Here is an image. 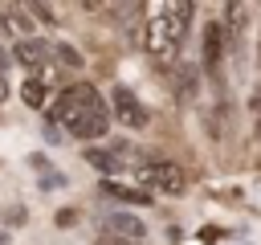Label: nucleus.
<instances>
[{"mask_svg":"<svg viewBox=\"0 0 261 245\" xmlns=\"http://www.w3.org/2000/svg\"><path fill=\"white\" fill-rule=\"evenodd\" d=\"M53 122L65 127L73 139H102L110 131V110L94 86L77 82V86L61 90V98L53 102Z\"/></svg>","mask_w":261,"mask_h":245,"instance_id":"1","label":"nucleus"},{"mask_svg":"<svg viewBox=\"0 0 261 245\" xmlns=\"http://www.w3.org/2000/svg\"><path fill=\"white\" fill-rule=\"evenodd\" d=\"M147 24H143V49L151 53V57H175L179 53V41H184V29L167 16V4L163 8H147Z\"/></svg>","mask_w":261,"mask_h":245,"instance_id":"2","label":"nucleus"},{"mask_svg":"<svg viewBox=\"0 0 261 245\" xmlns=\"http://www.w3.org/2000/svg\"><path fill=\"white\" fill-rule=\"evenodd\" d=\"M135 180H139L143 188H151V192H163V196H179L184 184H188V176H184L175 163H167V159H155V163L135 167Z\"/></svg>","mask_w":261,"mask_h":245,"instance_id":"3","label":"nucleus"},{"mask_svg":"<svg viewBox=\"0 0 261 245\" xmlns=\"http://www.w3.org/2000/svg\"><path fill=\"white\" fill-rule=\"evenodd\" d=\"M114 114L130 127V131H143L147 122H151V114H147V106L130 94V90H114Z\"/></svg>","mask_w":261,"mask_h":245,"instance_id":"4","label":"nucleus"},{"mask_svg":"<svg viewBox=\"0 0 261 245\" xmlns=\"http://www.w3.org/2000/svg\"><path fill=\"white\" fill-rule=\"evenodd\" d=\"M12 53H16V61H20V65H29V69H45L53 49H49L45 41H16V49H12Z\"/></svg>","mask_w":261,"mask_h":245,"instance_id":"5","label":"nucleus"},{"mask_svg":"<svg viewBox=\"0 0 261 245\" xmlns=\"http://www.w3.org/2000/svg\"><path fill=\"white\" fill-rule=\"evenodd\" d=\"M20 98H24L33 110H41V106L49 102V86H45L41 78H24V86H20Z\"/></svg>","mask_w":261,"mask_h":245,"instance_id":"6","label":"nucleus"},{"mask_svg":"<svg viewBox=\"0 0 261 245\" xmlns=\"http://www.w3.org/2000/svg\"><path fill=\"white\" fill-rule=\"evenodd\" d=\"M106 229H110V233H118V237H130V241H139V237L147 233L139 216H110V220H106Z\"/></svg>","mask_w":261,"mask_h":245,"instance_id":"7","label":"nucleus"},{"mask_svg":"<svg viewBox=\"0 0 261 245\" xmlns=\"http://www.w3.org/2000/svg\"><path fill=\"white\" fill-rule=\"evenodd\" d=\"M220 37H224V29L208 24V33H204V61L208 65H220Z\"/></svg>","mask_w":261,"mask_h":245,"instance_id":"8","label":"nucleus"},{"mask_svg":"<svg viewBox=\"0 0 261 245\" xmlns=\"http://www.w3.org/2000/svg\"><path fill=\"white\" fill-rule=\"evenodd\" d=\"M192 12H196L192 4H167V16H171V20H175L184 33H188V20H192Z\"/></svg>","mask_w":261,"mask_h":245,"instance_id":"9","label":"nucleus"},{"mask_svg":"<svg viewBox=\"0 0 261 245\" xmlns=\"http://www.w3.org/2000/svg\"><path fill=\"white\" fill-rule=\"evenodd\" d=\"M53 53H57V57H61V65H73V69H77V65H82V57H77V49H69V45H57V49H53Z\"/></svg>","mask_w":261,"mask_h":245,"instance_id":"10","label":"nucleus"},{"mask_svg":"<svg viewBox=\"0 0 261 245\" xmlns=\"http://www.w3.org/2000/svg\"><path fill=\"white\" fill-rule=\"evenodd\" d=\"M86 159H90L94 167H102V172H110V155H102V151H90Z\"/></svg>","mask_w":261,"mask_h":245,"instance_id":"11","label":"nucleus"},{"mask_svg":"<svg viewBox=\"0 0 261 245\" xmlns=\"http://www.w3.org/2000/svg\"><path fill=\"white\" fill-rule=\"evenodd\" d=\"M0 98H4V78H0Z\"/></svg>","mask_w":261,"mask_h":245,"instance_id":"12","label":"nucleus"},{"mask_svg":"<svg viewBox=\"0 0 261 245\" xmlns=\"http://www.w3.org/2000/svg\"><path fill=\"white\" fill-rule=\"evenodd\" d=\"M110 245H130V241H110Z\"/></svg>","mask_w":261,"mask_h":245,"instance_id":"13","label":"nucleus"}]
</instances>
